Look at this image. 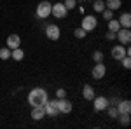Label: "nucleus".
Returning a JSON list of instances; mask_svg holds the SVG:
<instances>
[{
  "label": "nucleus",
  "mask_w": 131,
  "mask_h": 129,
  "mask_svg": "<svg viewBox=\"0 0 131 129\" xmlns=\"http://www.w3.org/2000/svg\"><path fill=\"white\" fill-rule=\"evenodd\" d=\"M28 103L31 107H39V105H44L47 99H49V94L44 87H33V89L28 92Z\"/></svg>",
  "instance_id": "obj_1"
},
{
  "label": "nucleus",
  "mask_w": 131,
  "mask_h": 129,
  "mask_svg": "<svg viewBox=\"0 0 131 129\" xmlns=\"http://www.w3.org/2000/svg\"><path fill=\"white\" fill-rule=\"evenodd\" d=\"M51 7H52V4H51L49 0L39 2V5H37V9H35V16H37L39 19H47L51 16Z\"/></svg>",
  "instance_id": "obj_2"
},
{
  "label": "nucleus",
  "mask_w": 131,
  "mask_h": 129,
  "mask_svg": "<svg viewBox=\"0 0 131 129\" xmlns=\"http://www.w3.org/2000/svg\"><path fill=\"white\" fill-rule=\"evenodd\" d=\"M110 56H112L115 61H121L124 56H131V49L128 47V45H122V44H119V45H114V47L110 49Z\"/></svg>",
  "instance_id": "obj_3"
},
{
  "label": "nucleus",
  "mask_w": 131,
  "mask_h": 129,
  "mask_svg": "<svg viewBox=\"0 0 131 129\" xmlns=\"http://www.w3.org/2000/svg\"><path fill=\"white\" fill-rule=\"evenodd\" d=\"M51 14H52L56 19H65L67 14H68V10L63 5V2H56V4H52V7H51Z\"/></svg>",
  "instance_id": "obj_4"
},
{
  "label": "nucleus",
  "mask_w": 131,
  "mask_h": 129,
  "mask_svg": "<svg viewBox=\"0 0 131 129\" xmlns=\"http://www.w3.org/2000/svg\"><path fill=\"white\" fill-rule=\"evenodd\" d=\"M44 110H46V117H58L60 115V110H58V103L56 99H47L44 103Z\"/></svg>",
  "instance_id": "obj_5"
},
{
  "label": "nucleus",
  "mask_w": 131,
  "mask_h": 129,
  "mask_svg": "<svg viewBox=\"0 0 131 129\" xmlns=\"http://www.w3.org/2000/svg\"><path fill=\"white\" fill-rule=\"evenodd\" d=\"M96 26H98V19H96V16H84L82 18V23H81V28L88 31H93L96 30Z\"/></svg>",
  "instance_id": "obj_6"
},
{
  "label": "nucleus",
  "mask_w": 131,
  "mask_h": 129,
  "mask_svg": "<svg viewBox=\"0 0 131 129\" xmlns=\"http://www.w3.org/2000/svg\"><path fill=\"white\" fill-rule=\"evenodd\" d=\"M46 37L49 40H52V42H56V40L61 37V30L58 25H54V23H51V25H47L46 26Z\"/></svg>",
  "instance_id": "obj_7"
},
{
  "label": "nucleus",
  "mask_w": 131,
  "mask_h": 129,
  "mask_svg": "<svg viewBox=\"0 0 131 129\" xmlns=\"http://www.w3.org/2000/svg\"><path fill=\"white\" fill-rule=\"evenodd\" d=\"M91 75H93L94 80H101L107 75V66L103 65V61H101V63H96V65L91 68Z\"/></svg>",
  "instance_id": "obj_8"
},
{
  "label": "nucleus",
  "mask_w": 131,
  "mask_h": 129,
  "mask_svg": "<svg viewBox=\"0 0 131 129\" xmlns=\"http://www.w3.org/2000/svg\"><path fill=\"white\" fill-rule=\"evenodd\" d=\"M115 39L119 40V44H122V45H129V42H131V30H129V28H119V31L115 33Z\"/></svg>",
  "instance_id": "obj_9"
},
{
  "label": "nucleus",
  "mask_w": 131,
  "mask_h": 129,
  "mask_svg": "<svg viewBox=\"0 0 131 129\" xmlns=\"http://www.w3.org/2000/svg\"><path fill=\"white\" fill-rule=\"evenodd\" d=\"M91 101H93L94 112H103V110H107V107H108V98H105V96H94Z\"/></svg>",
  "instance_id": "obj_10"
},
{
  "label": "nucleus",
  "mask_w": 131,
  "mask_h": 129,
  "mask_svg": "<svg viewBox=\"0 0 131 129\" xmlns=\"http://www.w3.org/2000/svg\"><path fill=\"white\" fill-rule=\"evenodd\" d=\"M56 103H58L60 113H70L73 110V105H72V101L68 98H60V99H56Z\"/></svg>",
  "instance_id": "obj_11"
},
{
  "label": "nucleus",
  "mask_w": 131,
  "mask_h": 129,
  "mask_svg": "<svg viewBox=\"0 0 131 129\" xmlns=\"http://www.w3.org/2000/svg\"><path fill=\"white\" fill-rule=\"evenodd\" d=\"M5 45L9 47V49H16V47H21V37L19 35H16V33H12L7 37L5 40Z\"/></svg>",
  "instance_id": "obj_12"
},
{
  "label": "nucleus",
  "mask_w": 131,
  "mask_h": 129,
  "mask_svg": "<svg viewBox=\"0 0 131 129\" xmlns=\"http://www.w3.org/2000/svg\"><path fill=\"white\" fill-rule=\"evenodd\" d=\"M31 119L33 120H42L46 117V110H44V105H39V107H31Z\"/></svg>",
  "instance_id": "obj_13"
},
{
  "label": "nucleus",
  "mask_w": 131,
  "mask_h": 129,
  "mask_svg": "<svg viewBox=\"0 0 131 129\" xmlns=\"http://www.w3.org/2000/svg\"><path fill=\"white\" fill-rule=\"evenodd\" d=\"M115 108H117V112L119 113H129L131 112V101L129 99H119L117 101V105H115Z\"/></svg>",
  "instance_id": "obj_14"
},
{
  "label": "nucleus",
  "mask_w": 131,
  "mask_h": 129,
  "mask_svg": "<svg viewBox=\"0 0 131 129\" xmlns=\"http://www.w3.org/2000/svg\"><path fill=\"white\" fill-rule=\"evenodd\" d=\"M94 96H96V92H94V89H93V86L84 84V87H82V98L86 99V101H91Z\"/></svg>",
  "instance_id": "obj_15"
},
{
  "label": "nucleus",
  "mask_w": 131,
  "mask_h": 129,
  "mask_svg": "<svg viewBox=\"0 0 131 129\" xmlns=\"http://www.w3.org/2000/svg\"><path fill=\"white\" fill-rule=\"evenodd\" d=\"M119 25H121V28H129L131 26V14L129 12H122L121 18H119Z\"/></svg>",
  "instance_id": "obj_16"
},
{
  "label": "nucleus",
  "mask_w": 131,
  "mask_h": 129,
  "mask_svg": "<svg viewBox=\"0 0 131 129\" xmlns=\"http://www.w3.org/2000/svg\"><path fill=\"white\" fill-rule=\"evenodd\" d=\"M10 58L14 61H21L25 58V51L21 49V47H16V49H10Z\"/></svg>",
  "instance_id": "obj_17"
},
{
  "label": "nucleus",
  "mask_w": 131,
  "mask_h": 129,
  "mask_svg": "<svg viewBox=\"0 0 131 129\" xmlns=\"http://www.w3.org/2000/svg\"><path fill=\"white\" fill-rule=\"evenodd\" d=\"M121 5H122V0H107V2H105V7L110 9V10L121 9Z\"/></svg>",
  "instance_id": "obj_18"
},
{
  "label": "nucleus",
  "mask_w": 131,
  "mask_h": 129,
  "mask_svg": "<svg viewBox=\"0 0 131 129\" xmlns=\"http://www.w3.org/2000/svg\"><path fill=\"white\" fill-rule=\"evenodd\" d=\"M119 124H121L122 127H126V126H129V113H119Z\"/></svg>",
  "instance_id": "obj_19"
},
{
  "label": "nucleus",
  "mask_w": 131,
  "mask_h": 129,
  "mask_svg": "<svg viewBox=\"0 0 131 129\" xmlns=\"http://www.w3.org/2000/svg\"><path fill=\"white\" fill-rule=\"evenodd\" d=\"M105 9V2L103 0H93V10L94 12H101Z\"/></svg>",
  "instance_id": "obj_20"
},
{
  "label": "nucleus",
  "mask_w": 131,
  "mask_h": 129,
  "mask_svg": "<svg viewBox=\"0 0 131 129\" xmlns=\"http://www.w3.org/2000/svg\"><path fill=\"white\" fill-rule=\"evenodd\" d=\"M119 28H121V25H119V21H117V19H114V18H112V19L108 21V31H115V33H117V31H119Z\"/></svg>",
  "instance_id": "obj_21"
},
{
  "label": "nucleus",
  "mask_w": 131,
  "mask_h": 129,
  "mask_svg": "<svg viewBox=\"0 0 131 129\" xmlns=\"http://www.w3.org/2000/svg\"><path fill=\"white\" fill-rule=\"evenodd\" d=\"M9 58H10V49L5 45V47H2V49H0V60H2V61H7Z\"/></svg>",
  "instance_id": "obj_22"
},
{
  "label": "nucleus",
  "mask_w": 131,
  "mask_h": 129,
  "mask_svg": "<svg viewBox=\"0 0 131 129\" xmlns=\"http://www.w3.org/2000/svg\"><path fill=\"white\" fill-rule=\"evenodd\" d=\"M63 5H65V7H67V10L70 12V10H73L77 5H79V4H77V0H65V2H63Z\"/></svg>",
  "instance_id": "obj_23"
},
{
  "label": "nucleus",
  "mask_w": 131,
  "mask_h": 129,
  "mask_svg": "<svg viewBox=\"0 0 131 129\" xmlns=\"http://www.w3.org/2000/svg\"><path fill=\"white\" fill-rule=\"evenodd\" d=\"M86 35H88V31L84 30V28H75L73 30V37L75 39H86Z\"/></svg>",
  "instance_id": "obj_24"
},
{
  "label": "nucleus",
  "mask_w": 131,
  "mask_h": 129,
  "mask_svg": "<svg viewBox=\"0 0 131 129\" xmlns=\"http://www.w3.org/2000/svg\"><path fill=\"white\" fill-rule=\"evenodd\" d=\"M107 110H108V117H110V119H117V117H119V112H117V108H115L114 105H108Z\"/></svg>",
  "instance_id": "obj_25"
},
{
  "label": "nucleus",
  "mask_w": 131,
  "mask_h": 129,
  "mask_svg": "<svg viewBox=\"0 0 131 129\" xmlns=\"http://www.w3.org/2000/svg\"><path fill=\"white\" fill-rule=\"evenodd\" d=\"M101 14H103V19H105V21H110L112 18H114V10L107 9V7H105V9L101 10Z\"/></svg>",
  "instance_id": "obj_26"
},
{
  "label": "nucleus",
  "mask_w": 131,
  "mask_h": 129,
  "mask_svg": "<svg viewBox=\"0 0 131 129\" xmlns=\"http://www.w3.org/2000/svg\"><path fill=\"white\" fill-rule=\"evenodd\" d=\"M93 61L101 63V61H103V52H101V51H94V52H93Z\"/></svg>",
  "instance_id": "obj_27"
},
{
  "label": "nucleus",
  "mask_w": 131,
  "mask_h": 129,
  "mask_svg": "<svg viewBox=\"0 0 131 129\" xmlns=\"http://www.w3.org/2000/svg\"><path fill=\"white\" fill-rule=\"evenodd\" d=\"M121 63H122V66H124L126 70H129L131 68V56H124V58L121 60Z\"/></svg>",
  "instance_id": "obj_28"
},
{
  "label": "nucleus",
  "mask_w": 131,
  "mask_h": 129,
  "mask_svg": "<svg viewBox=\"0 0 131 129\" xmlns=\"http://www.w3.org/2000/svg\"><path fill=\"white\" fill-rule=\"evenodd\" d=\"M67 98V89H56V99Z\"/></svg>",
  "instance_id": "obj_29"
},
{
  "label": "nucleus",
  "mask_w": 131,
  "mask_h": 129,
  "mask_svg": "<svg viewBox=\"0 0 131 129\" xmlns=\"http://www.w3.org/2000/svg\"><path fill=\"white\" fill-rule=\"evenodd\" d=\"M105 39L108 40V42L115 40V31H107V33H105Z\"/></svg>",
  "instance_id": "obj_30"
},
{
  "label": "nucleus",
  "mask_w": 131,
  "mask_h": 129,
  "mask_svg": "<svg viewBox=\"0 0 131 129\" xmlns=\"http://www.w3.org/2000/svg\"><path fill=\"white\" fill-rule=\"evenodd\" d=\"M91 2H93V0H91Z\"/></svg>",
  "instance_id": "obj_31"
}]
</instances>
